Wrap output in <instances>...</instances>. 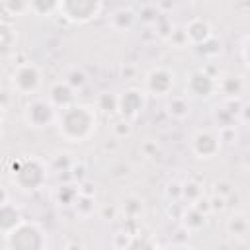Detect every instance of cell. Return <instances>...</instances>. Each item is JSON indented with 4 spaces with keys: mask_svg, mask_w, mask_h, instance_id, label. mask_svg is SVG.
<instances>
[{
    "mask_svg": "<svg viewBox=\"0 0 250 250\" xmlns=\"http://www.w3.org/2000/svg\"><path fill=\"white\" fill-rule=\"evenodd\" d=\"M55 121L61 137L70 143H82L96 131V113L90 105L84 104H70L68 107H62Z\"/></svg>",
    "mask_w": 250,
    "mask_h": 250,
    "instance_id": "1",
    "label": "cell"
},
{
    "mask_svg": "<svg viewBox=\"0 0 250 250\" xmlns=\"http://www.w3.org/2000/svg\"><path fill=\"white\" fill-rule=\"evenodd\" d=\"M47 238L37 223L21 221L6 234V250H45Z\"/></svg>",
    "mask_w": 250,
    "mask_h": 250,
    "instance_id": "2",
    "label": "cell"
},
{
    "mask_svg": "<svg viewBox=\"0 0 250 250\" xmlns=\"http://www.w3.org/2000/svg\"><path fill=\"white\" fill-rule=\"evenodd\" d=\"M47 180V172L43 168V164L35 158H23L18 164H14V182L25 189V191H33L39 189Z\"/></svg>",
    "mask_w": 250,
    "mask_h": 250,
    "instance_id": "3",
    "label": "cell"
},
{
    "mask_svg": "<svg viewBox=\"0 0 250 250\" xmlns=\"http://www.w3.org/2000/svg\"><path fill=\"white\" fill-rule=\"evenodd\" d=\"M102 8L104 4L98 0H64V2H59L57 12H61L62 18H66L68 21L86 23L96 16H100Z\"/></svg>",
    "mask_w": 250,
    "mask_h": 250,
    "instance_id": "4",
    "label": "cell"
},
{
    "mask_svg": "<svg viewBox=\"0 0 250 250\" xmlns=\"http://www.w3.org/2000/svg\"><path fill=\"white\" fill-rule=\"evenodd\" d=\"M10 80H12V86L18 94L31 96L41 86V72L33 62H23V64H18L14 68Z\"/></svg>",
    "mask_w": 250,
    "mask_h": 250,
    "instance_id": "5",
    "label": "cell"
},
{
    "mask_svg": "<svg viewBox=\"0 0 250 250\" xmlns=\"http://www.w3.org/2000/svg\"><path fill=\"white\" fill-rule=\"evenodd\" d=\"M23 115H25L27 125L35 127V129H41L57 119V111H55L53 104L49 100H41V98H35L31 104H27Z\"/></svg>",
    "mask_w": 250,
    "mask_h": 250,
    "instance_id": "6",
    "label": "cell"
},
{
    "mask_svg": "<svg viewBox=\"0 0 250 250\" xmlns=\"http://www.w3.org/2000/svg\"><path fill=\"white\" fill-rule=\"evenodd\" d=\"M221 148V139L209 129H201L191 137V150L197 158H213Z\"/></svg>",
    "mask_w": 250,
    "mask_h": 250,
    "instance_id": "7",
    "label": "cell"
},
{
    "mask_svg": "<svg viewBox=\"0 0 250 250\" xmlns=\"http://www.w3.org/2000/svg\"><path fill=\"white\" fill-rule=\"evenodd\" d=\"M174 88V72H170L168 68H152L146 74V90L154 96H166L170 94V90Z\"/></svg>",
    "mask_w": 250,
    "mask_h": 250,
    "instance_id": "8",
    "label": "cell"
},
{
    "mask_svg": "<svg viewBox=\"0 0 250 250\" xmlns=\"http://www.w3.org/2000/svg\"><path fill=\"white\" fill-rule=\"evenodd\" d=\"M217 88V82L213 76H209L203 70H193L186 82V90L189 92V96L195 98H209Z\"/></svg>",
    "mask_w": 250,
    "mask_h": 250,
    "instance_id": "9",
    "label": "cell"
},
{
    "mask_svg": "<svg viewBox=\"0 0 250 250\" xmlns=\"http://www.w3.org/2000/svg\"><path fill=\"white\" fill-rule=\"evenodd\" d=\"M143 107H145V94L141 90L129 88L121 96H117V111L125 119L135 117L139 111H143Z\"/></svg>",
    "mask_w": 250,
    "mask_h": 250,
    "instance_id": "10",
    "label": "cell"
},
{
    "mask_svg": "<svg viewBox=\"0 0 250 250\" xmlns=\"http://www.w3.org/2000/svg\"><path fill=\"white\" fill-rule=\"evenodd\" d=\"M184 35H186V41L189 45L199 47V45H203L205 41H209L213 37V29H211V25L205 18H193L184 27Z\"/></svg>",
    "mask_w": 250,
    "mask_h": 250,
    "instance_id": "11",
    "label": "cell"
},
{
    "mask_svg": "<svg viewBox=\"0 0 250 250\" xmlns=\"http://www.w3.org/2000/svg\"><path fill=\"white\" fill-rule=\"evenodd\" d=\"M72 100H74V90H72L64 80L53 84L51 94H49V102L53 104L55 109H57V107H61V109H62V107H68V105L72 104Z\"/></svg>",
    "mask_w": 250,
    "mask_h": 250,
    "instance_id": "12",
    "label": "cell"
},
{
    "mask_svg": "<svg viewBox=\"0 0 250 250\" xmlns=\"http://www.w3.org/2000/svg\"><path fill=\"white\" fill-rule=\"evenodd\" d=\"M20 223H21V215L14 205L6 203V205L0 207V232H4V236L10 230H14Z\"/></svg>",
    "mask_w": 250,
    "mask_h": 250,
    "instance_id": "13",
    "label": "cell"
},
{
    "mask_svg": "<svg viewBox=\"0 0 250 250\" xmlns=\"http://www.w3.org/2000/svg\"><path fill=\"white\" fill-rule=\"evenodd\" d=\"M227 230L230 236L238 238V240H246L248 236V217L246 213H232L227 219Z\"/></svg>",
    "mask_w": 250,
    "mask_h": 250,
    "instance_id": "14",
    "label": "cell"
},
{
    "mask_svg": "<svg viewBox=\"0 0 250 250\" xmlns=\"http://www.w3.org/2000/svg\"><path fill=\"white\" fill-rule=\"evenodd\" d=\"M221 90H223V94H227V96H238V94H242V90H244V82L238 78V76H227V78H223L221 80V84H217Z\"/></svg>",
    "mask_w": 250,
    "mask_h": 250,
    "instance_id": "15",
    "label": "cell"
},
{
    "mask_svg": "<svg viewBox=\"0 0 250 250\" xmlns=\"http://www.w3.org/2000/svg\"><path fill=\"white\" fill-rule=\"evenodd\" d=\"M184 223H186V227H188L189 230H197V229H201V227L205 225V215L199 213L195 207H191V209L186 213Z\"/></svg>",
    "mask_w": 250,
    "mask_h": 250,
    "instance_id": "16",
    "label": "cell"
},
{
    "mask_svg": "<svg viewBox=\"0 0 250 250\" xmlns=\"http://www.w3.org/2000/svg\"><path fill=\"white\" fill-rule=\"evenodd\" d=\"M123 250H156V246L152 244V240H150V238L137 234V236L129 238V242L125 244V248H123Z\"/></svg>",
    "mask_w": 250,
    "mask_h": 250,
    "instance_id": "17",
    "label": "cell"
},
{
    "mask_svg": "<svg viewBox=\"0 0 250 250\" xmlns=\"http://www.w3.org/2000/svg\"><path fill=\"white\" fill-rule=\"evenodd\" d=\"M123 209H125V213H127L131 219H135V217H139V215L143 213L145 205H143V199H139V197L131 195V197H127V201H125V205H123Z\"/></svg>",
    "mask_w": 250,
    "mask_h": 250,
    "instance_id": "18",
    "label": "cell"
},
{
    "mask_svg": "<svg viewBox=\"0 0 250 250\" xmlns=\"http://www.w3.org/2000/svg\"><path fill=\"white\" fill-rule=\"evenodd\" d=\"M168 111L172 113V115H176V117H184V115H188V102H186V98H172L170 100V104H168Z\"/></svg>",
    "mask_w": 250,
    "mask_h": 250,
    "instance_id": "19",
    "label": "cell"
},
{
    "mask_svg": "<svg viewBox=\"0 0 250 250\" xmlns=\"http://www.w3.org/2000/svg\"><path fill=\"white\" fill-rule=\"evenodd\" d=\"M57 8H59V2H49V4H45V2H29V10L33 14H37V16H47L51 12H57Z\"/></svg>",
    "mask_w": 250,
    "mask_h": 250,
    "instance_id": "20",
    "label": "cell"
},
{
    "mask_svg": "<svg viewBox=\"0 0 250 250\" xmlns=\"http://www.w3.org/2000/svg\"><path fill=\"white\" fill-rule=\"evenodd\" d=\"M2 8L6 10L8 16H20V14L29 10V4L27 2H4Z\"/></svg>",
    "mask_w": 250,
    "mask_h": 250,
    "instance_id": "21",
    "label": "cell"
},
{
    "mask_svg": "<svg viewBox=\"0 0 250 250\" xmlns=\"http://www.w3.org/2000/svg\"><path fill=\"white\" fill-rule=\"evenodd\" d=\"M6 203H8V191H6L4 186H0V207L6 205Z\"/></svg>",
    "mask_w": 250,
    "mask_h": 250,
    "instance_id": "22",
    "label": "cell"
},
{
    "mask_svg": "<svg viewBox=\"0 0 250 250\" xmlns=\"http://www.w3.org/2000/svg\"><path fill=\"white\" fill-rule=\"evenodd\" d=\"M178 250H193V248H178Z\"/></svg>",
    "mask_w": 250,
    "mask_h": 250,
    "instance_id": "23",
    "label": "cell"
}]
</instances>
